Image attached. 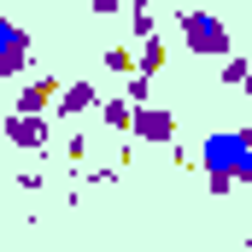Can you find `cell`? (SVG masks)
I'll return each mask as SVG.
<instances>
[{
	"label": "cell",
	"mask_w": 252,
	"mask_h": 252,
	"mask_svg": "<svg viewBox=\"0 0 252 252\" xmlns=\"http://www.w3.org/2000/svg\"><path fill=\"white\" fill-rule=\"evenodd\" d=\"M247 158H252V129H217V135H205V147H199V170H205V182H211L217 199H223L229 188H241L235 176H241Z\"/></svg>",
	"instance_id": "1"
},
{
	"label": "cell",
	"mask_w": 252,
	"mask_h": 252,
	"mask_svg": "<svg viewBox=\"0 0 252 252\" xmlns=\"http://www.w3.org/2000/svg\"><path fill=\"white\" fill-rule=\"evenodd\" d=\"M176 35L188 41V53H199V59H235V30H229L217 12L182 6V12H176Z\"/></svg>",
	"instance_id": "2"
},
{
	"label": "cell",
	"mask_w": 252,
	"mask_h": 252,
	"mask_svg": "<svg viewBox=\"0 0 252 252\" xmlns=\"http://www.w3.org/2000/svg\"><path fill=\"white\" fill-rule=\"evenodd\" d=\"M59 94H64L59 76H35V82H24V88H18L12 118H47V106H59Z\"/></svg>",
	"instance_id": "3"
},
{
	"label": "cell",
	"mask_w": 252,
	"mask_h": 252,
	"mask_svg": "<svg viewBox=\"0 0 252 252\" xmlns=\"http://www.w3.org/2000/svg\"><path fill=\"white\" fill-rule=\"evenodd\" d=\"M129 141H141V147H170V141H176V112H170V106H141Z\"/></svg>",
	"instance_id": "4"
},
{
	"label": "cell",
	"mask_w": 252,
	"mask_h": 252,
	"mask_svg": "<svg viewBox=\"0 0 252 252\" xmlns=\"http://www.w3.org/2000/svg\"><path fill=\"white\" fill-rule=\"evenodd\" d=\"M24 64H30V35H24L12 18H0V82L24 76Z\"/></svg>",
	"instance_id": "5"
},
{
	"label": "cell",
	"mask_w": 252,
	"mask_h": 252,
	"mask_svg": "<svg viewBox=\"0 0 252 252\" xmlns=\"http://www.w3.org/2000/svg\"><path fill=\"white\" fill-rule=\"evenodd\" d=\"M100 106H106V100L94 94V82H64V94H59L53 112H59V118H82V112H94V118H100Z\"/></svg>",
	"instance_id": "6"
},
{
	"label": "cell",
	"mask_w": 252,
	"mask_h": 252,
	"mask_svg": "<svg viewBox=\"0 0 252 252\" xmlns=\"http://www.w3.org/2000/svg\"><path fill=\"white\" fill-rule=\"evenodd\" d=\"M6 135H12L18 153H41L47 147V118H12L6 112Z\"/></svg>",
	"instance_id": "7"
},
{
	"label": "cell",
	"mask_w": 252,
	"mask_h": 252,
	"mask_svg": "<svg viewBox=\"0 0 252 252\" xmlns=\"http://www.w3.org/2000/svg\"><path fill=\"white\" fill-rule=\"evenodd\" d=\"M100 124L118 129V135H135V100H129V94H112V100L100 106Z\"/></svg>",
	"instance_id": "8"
},
{
	"label": "cell",
	"mask_w": 252,
	"mask_h": 252,
	"mask_svg": "<svg viewBox=\"0 0 252 252\" xmlns=\"http://www.w3.org/2000/svg\"><path fill=\"white\" fill-rule=\"evenodd\" d=\"M217 82H223V88H252V59H247V53L223 59V64H217Z\"/></svg>",
	"instance_id": "9"
},
{
	"label": "cell",
	"mask_w": 252,
	"mask_h": 252,
	"mask_svg": "<svg viewBox=\"0 0 252 252\" xmlns=\"http://www.w3.org/2000/svg\"><path fill=\"white\" fill-rule=\"evenodd\" d=\"M164 59H170V41H164V35H158V41H147V47H141V76H158Z\"/></svg>",
	"instance_id": "10"
},
{
	"label": "cell",
	"mask_w": 252,
	"mask_h": 252,
	"mask_svg": "<svg viewBox=\"0 0 252 252\" xmlns=\"http://www.w3.org/2000/svg\"><path fill=\"white\" fill-rule=\"evenodd\" d=\"M129 24H135V35H141V47H147V41H158V18H153L147 6H135V12H129Z\"/></svg>",
	"instance_id": "11"
},
{
	"label": "cell",
	"mask_w": 252,
	"mask_h": 252,
	"mask_svg": "<svg viewBox=\"0 0 252 252\" xmlns=\"http://www.w3.org/2000/svg\"><path fill=\"white\" fill-rule=\"evenodd\" d=\"M235 182H241V188H252V158L241 164V176H235Z\"/></svg>",
	"instance_id": "12"
}]
</instances>
